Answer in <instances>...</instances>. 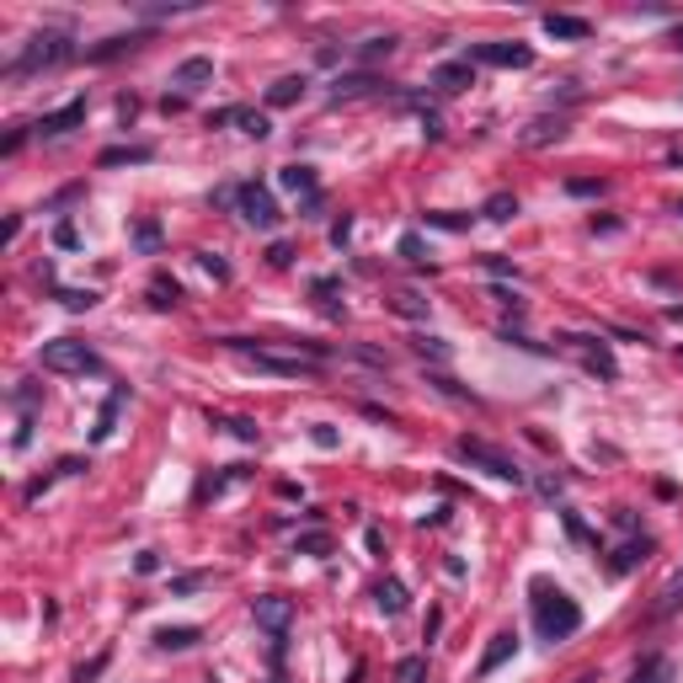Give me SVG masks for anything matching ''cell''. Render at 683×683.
Wrapping results in <instances>:
<instances>
[{"label":"cell","instance_id":"obj_1","mask_svg":"<svg viewBox=\"0 0 683 683\" xmlns=\"http://www.w3.org/2000/svg\"><path fill=\"white\" fill-rule=\"evenodd\" d=\"M534 630H540L545 641H571V635L582 630L577 598L560 593V587H551V582H534Z\"/></svg>","mask_w":683,"mask_h":683},{"label":"cell","instance_id":"obj_2","mask_svg":"<svg viewBox=\"0 0 683 683\" xmlns=\"http://www.w3.org/2000/svg\"><path fill=\"white\" fill-rule=\"evenodd\" d=\"M225 347H236V353H246L256 369L267 374H283V379H305V374L320 369V358L315 353H278V347H256V342H246V337H230Z\"/></svg>","mask_w":683,"mask_h":683},{"label":"cell","instance_id":"obj_3","mask_svg":"<svg viewBox=\"0 0 683 683\" xmlns=\"http://www.w3.org/2000/svg\"><path fill=\"white\" fill-rule=\"evenodd\" d=\"M69 54H75V49H69V38H64V33H54V27H49V33H33V38L22 43V54L11 60V75H33V69H54V64H64Z\"/></svg>","mask_w":683,"mask_h":683},{"label":"cell","instance_id":"obj_4","mask_svg":"<svg viewBox=\"0 0 683 683\" xmlns=\"http://www.w3.org/2000/svg\"><path fill=\"white\" fill-rule=\"evenodd\" d=\"M43 369L49 374H102V358L86 347V342H75V337H54V342H43Z\"/></svg>","mask_w":683,"mask_h":683},{"label":"cell","instance_id":"obj_5","mask_svg":"<svg viewBox=\"0 0 683 683\" xmlns=\"http://www.w3.org/2000/svg\"><path fill=\"white\" fill-rule=\"evenodd\" d=\"M454 454H459V459H470V465H481V470H486V476H497V481H513V486L523 481L518 459H507L502 448L481 443V438H459V443H454Z\"/></svg>","mask_w":683,"mask_h":683},{"label":"cell","instance_id":"obj_6","mask_svg":"<svg viewBox=\"0 0 683 683\" xmlns=\"http://www.w3.org/2000/svg\"><path fill=\"white\" fill-rule=\"evenodd\" d=\"M236 208H241V219H246L251 230H273L283 214H278V203H273V192L262 182H241L236 187Z\"/></svg>","mask_w":683,"mask_h":683},{"label":"cell","instance_id":"obj_7","mask_svg":"<svg viewBox=\"0 0 683 683\" xmlns=\"http://www.w3.org/2000/svg\"><path fill=\"white\" fill-rule=\"evenodd\" d=\"M470 64H492V69H529V64H534V49H529V43H476V49H470Z\"/></svg>","mask_w":683,"mask_h":683},{"label":"cell","instance_id":"obj_8","mask_svg":"<svg viewBox=\"0 0 683 683\" xmlns=\"http://www.w3.org/2000/svg\"><path fill=\"white\" fill-rule=\"evenodd\" d=\"M251 615H256L262 630H273V641H283V630H289V620H294V604H289V598H278V593H267V598H256V604H251Z\"/></svg>","mask_w":683,"mask_h":683},{"label":"cell","instance_id":"obj_9","mask_svg":"<svg viewBox=\"0 0 683 683\" xmlns=\"http://www.w3.org/2000/svg\"><path fill=\"white\" fill-rule=\"evenodd\" d=\"M80 124H86V102L75 97V102H64L60 113H43V118L33 124V134H38V139H60V134H69V128H80Z\"/></svg>","mask_w":683,"mask_h":683},{"label":"cell","instance_id":"obj_10","mask_svg":"<svg viewBox=\"0 0 683 683\" xmlns=\"http://www.w3.org/2000/svg\"><path fill=\"white\" fill-rule=\"evenodd\" d=\"M433 86L443 97H454V91H465V86H476V64L470 60H448L433 69Z\"/></svg>","mask_w":683,"mask_h":683},{"label":"cell","instance_id":"obj_11","mask_svg":"<svg viewBox=\"0 0 683 683\" xmlns=\"http://www.w3.org/2000/svg\"><path fill=\"white\" fill-rule=\"evenodd\" d=\"M566 342H577V347H582V358H587V369H593V374H604V379H615V374H620L615 353H609L598 337H566Z\"/></svg>","mask_w":683,"mask_h":683},{"label":"cell","instance_id":"obj_12","mask_svg":"<svg viewBox=\"0 0 683 683\" xmlns=\"http://www.w3.org/2000/svg\"><path fill=\"white\" fill-rule=\"evenodd\" d=\"M507 657H518V635L513 630H502V635H492V646H486V657H481V668H476V679H492Z\"/></svg>","mask_w":683,"mask_h":683},{"label":"cell","instance_id":"obj_13","mask_svg":"<svg viewBox=\"0 0 683 683\" xmlns=\"http://www.w3.org/2000/svg\"><path fill=\"white\" fill-rule=\"evenodd\" d=\"M208 124H241V134H251V139H267V134H273V124H267L262 113H246V107H219Z\"/></svg>","mask_w":683,"mask_h":683},{"label":"cell","instance_id":"obj_14","mask_svg":"<svg viewBox=\"0 0 683 683\" xmlns=\"http://www.w3.org/2000/svg\"><path fill=\"white\" fill-rule=\"evenodd\" d=\"M374 604H379V615L395 620V615H406V587H401L395 577H384V582L374 587Z\"/></svg>","mask_w":683,"mask_h":683},{"label":"cell","instance_id":"obj_15","mask_svg":"<svg viewBox=\"0 0 683 683\" xmlns=\"http://www.w3.org/2000/svg\"><path fill=\"white\" fill-rule=\"evenodd\" d=\"M203 80H214V60H203V54H198V60H182L172 69V86H187V91L203 86Z\"/></svg>","mask_w":683,"mask_h":683},{"label":"cell","instance_id":"obj_16","mask_svg":"<svg viewBox=\"0 0 683 683\" xmlns=\"http://www.w3.org/2000/svg\"><path fill=\"white\" fill-rule=\"evenodd\" d=\"M545 33H551V38H566V43H582L593 27H587L582 16H556V11H551V16H545Z\"/></svg>","mask_w":683,"mask_h":683},{"label":"cell","instance_id":"obj_17","mask_svg":"<svg viewBox=\"0 0 683 683\" xmlns=\"http://www.w3.org/2000/svg\"><path fill=\"white\" fill-rule=\"evenodd\" d=\"M300 97H305V75H283V80L267 86V107H289V102H300Z\"/></svg>","mask_w":683,"mask_h":683},{"label":"cell","instance_id":"obj_18","mask_svg":"<svg viewBox=\"0 0 683 683\" xmlns=\"http://www.w3.org/2000/svg\"><path fill=\"white\" fill-rule=\"evenodd\" d=\"M278 187H289V192H300L305 203H311L315 192H320V187H315V172H311V166H283V172H278Z\"/></svg>","mask_w":683,"mask_h":683},{"label":"cell","instance_id":"obj_19","mask_svg":"<svg viewBox=\"0 0 683 683\" xmlns=\"http://www.w3.org/2000/svg\"><path fill=\"white\" fill-rule=\"evenodd\" d=\"M384 80H374V75H342L337 80V91H331V102H353V97H369V91H379Z\"/></svg>","mask_w":683,"mask_h":683},{"label":"cell","instance_id":"obj_20","mask_svg":"<svg viewBox=\"0 0 683 683\" xmlns=\"http://www.w3.org/2000/svg\"><path fill=\"white\" fill-rule=\"evenodd\" d=\"M646 551H652V540H630V545H620V551H615V560H609V571H615V577L635 571V566L646 560Z\"/></svg>","mask_w":683,"mask_h":683},{"label":"cell","instance_id":"obj_21","mask_svg":"<svg viewBox=\"0 0 683 683\" xmlns=\"http://www.w3.org/2000/svg\"><path fill=\"white\" fill-rule=\"evenodd\" d=\"M192 641H198V624H177V630L166 624V630H155V646H161V652H187Z\"/></svg>","mask_w":683,"mask_h":683},{"label":"cell","instance_id":"obj_22","mask_svg":"<svg viewBox=\"0 0 683 683\" xmlns=\"http://www.w3.org/2000/svg\"><path fill=\"white\" fill-rule=\"evenodd\" d=\"M139 161H150V144H118V150H102L97 166H139Z\"/></svg>","mask_w":683,"mask_h":683},{"label":"cell","instance_id":"obj_23","mask_svg":"<svg viewBox=\"0 0 683 683\" xmlns=\"http://www.w3.org/2000/svg\"><path fill=\"white\" fill-rule=\"evenodd\" d=\"M630 683H673V662H668V657H646Z\"/></svg>","mask_w":683,"mask_h":683},{"label":"cell","instance_id":"obj_24","mask_svg":"<svg viewBox=\"0 0 683 683\" xmlns=\"http://www.w3.org/2000/svg\"><path fill=\"white\" fill-rule=\"evenodd\" d=\"M150 305H155V311H177V305H182V289H177L172 278H155V283H150Z\"/></svg>","mask_w":683,"mask_h":683},{"label":"cell","instance_id":"obj_25","mask_svg":"<svg viewBox=\"0 0 683 683\" xmlns=\"http://www.w3.org/2000/svg\"><path fill=\"white\" fill-rule=\"evenodd\" d=\"M486 219H497V225H507L513 214H518V198L513 192H497V198H486V208H481Z\"/></svg>","mask_w":683,"mask_h":683},{"label":"cell","instance_id":"obj_26","mask_svg":"<svg viewBox=\"0 0 683 683\" xmlns=\"http://www.w3.org/2000/svg\"><path fill=\"white\" fill-rule=\"evenodd\" d=\"M144 43V33H128V38H107L102 49H91V60H118L124 49H139Z\"/></svg>","mask_w":683,"mask_h":683},{"label":"cell","instance_id":"obj_27","mask_svg":"<svg viewBox=\"0 0 683 683\" xmlns=\"http://www.w3.org/2000/svg\"><path fill=\"white\" fill-rule=\"evenodd\" d=\"M395 683H428V657H406V662H395Z\"/></svg>","mask_w":683,"mask_h":683},{"label":"cell","instance_id":"obj_28","mask_svg":"<svg viewBox=\"0 0 683 683\" xmlns=\"http://www.w3.org/2000/svg\"><path fill=\"white\" fill-rule=\"evenodd\" d=\"M134 246H139V251H161V225H155V219H139V225H134Z\"/></svg>","mask_w":683,"mask_h":683},{"label":"cell","instance_id":"obj_29","mask_svg":"<svg viewBox=\"0 0 683 683\" xmlns=\"http://www.w3.org/2000/svg\"><path fill=\"white\" fill-rule=\"evenodd\" d=\"M60 305L64 311H91L97 294H91V289H60Z\"/></svg>","mask_w":683,"mask_h":683},{"label":"cell","instance_id":"obj_30","mask_svg":"<svg viewBox=\"0 0 683 683\" xmlns=\"http://www.w3.org/2000/svg\"><path fill=\"white\" fill-rule=\"evenodd\" d=\"M560 134H566V124H551V118H540V124L529 128V144H551V139H560Z\"/></svg>","mask_w":683,"mask_h":683},{"label":"cell","instance_id":"obj_31","mask_svg":"<svg viewBox=\"0 0 683 683\" xmlns=\"http://www.w3.org/2000/svg\"><path fill=\"white\" fill-rule=\"evenodd\" d=\"M379 54H395V38L384 33V38H369L364 49H358V60H379Z\"/></svg>","mask_w":683,"mask_h":683},{"label":"cell","instance_id":"obj_32","mask_svg":"<svg viewBox=\"0 0 683 683\" xmlns=\"http://www.w3.org/2000/svg\"><path fill=\"white\" fill-rule=\"evenodd\" d=\"M315 300L337 315V278H315Z\"/></svg>","mask_w":683,"mask_h":683},{"label":"cell","instance_id":"obj_33","mask_svg":"<svg viewBox=\"0 0 683 683\" xmlns=\"http://www.w3.org/2000/svg\"><path fill=\"white\" fill-rule=\"evenodd\" d=\"M198 262H203V273H214L219 283H230V267H225V262H219L214 251H198Z\"/></svg>","mask_w":683,"mask_h":683},{"label":"cell","instance_id":"obj_34","mask_svg":"<svg viewBox=\"0 0 683 683\" xmlns=\"http://www.w3.org/2000/svg\"><path fill=\"white\" fill-rule=\"evenodd\" d=\"M401 256H406V262H428V246H422V236H401Z\"/></svg>","mask_w":683,"mask_h":683},{"label":"cell","instance_id":"obj_35","mask_svg":"<svg viewBox=\"0 0 683 683\" xmlns=\"http://www.w3.org/2000/svg\"><path fill=\"white\" fill-rule=\"evenodd\" d=\"M673 609H683V577H679V582H673V587H668V593H662V604H657V615H673Z\"/></svg>","mask_w":683,"mask_h":683},{"label":"cell","instance_id":"obj_36","mask_svg":"<svg viewBox=\"0 0 683 683\" xmlns=\"http://www.w3.org/2000/svg\"><path fill=\"white\" fill-rule=\"evenodd\" d=\"M225 428H230V433L241 438V443H256V422H251V417H230Z\"/></svg>","mask_w":683,"mask_h":683},{"label":"cell","instance_id":"obj_37","mask_svg":"<svg viewBox=\"0 0 683 683\" xmlns=\"http://www.w3.org/2000/svg\"><path fill=\"white\" fill-rule=\"evenodd\" d=\"M267 262H273V267H289V262H294V246H289V241H273V246H267Z\"/></svg>","mask_w":683,"mask_h":683},{"label":"cell","instance_id":"obj_38","mask_svg":"<svg viewBox=\"0 0 683 683\" xmlns=\"http://www.w3.org/2000/svg\"><path fill=\"white\" fill-rule=\"evenodd\" d=\"M390 305H395V311H401V315H428V305H422L417 294H395Z\"/></svg>","mask_w":683,"mask_h":683},{"label":"cell","instance_id":"obj_39","mask_svg":"<svg viewBox=\"0 0 683 683\" xmlns=\"http://www.w3.org/2000/svg\"><path fill=\"white\" fill-rule=\"evenodd\" d=\"M428 225H438V230H470V219H459V214H428Z\"/></svg>","mask_w":683,"mask_h":683},{"label":"cell","instance_id":"obj_40","mask_svg":"<svg viewBox=\"0 0 683 683\" xmlns=\"http://www.w3.org/2000/svg\"><path fill=\"white\" fill-rule=\"evenodd\" d=\"M203 582H208V571H187V577L172 582V593H192V587H203Z\"/></svg>","mask_w":683,"mask_h":683},{"label":"cell","instance_id":"obj_41","mask_svg":"<svg viewBox=\"0 0 683 683\" xmlns=\"http://www.w3.org/2000/svg\"><path fill=\"white\" fill-rule=\"evenodd\" d=\"M300 551H305V556H326V551H331V540H326V534H305V540H300Z\"/></svg>","mask_w":683,"mask_h":683},{"label":"cell","instance_id":"obj_42","mask_svg":"<svg viewBox=\"0 0 683 683\" xmlns=\"http://www.w3.org/2000/svg\"><path fill=\"white\" fill-rule=\"evenodd\" d=\"M311 438L320 443V448H337V428H326V422H315V428H311Z\"/></svg>","mask_w":683,"mask_h":683},{"label":"cell","instance_id":"obj_43","mask_svg":"<svg viewBox=\"0 0 683 683\" xmlns=\"http://www.w3.org/2000/svg\"><path fill=\"white\" fill-rule=\"evenodd\" d=\"M417 353H433V358H448V347L438 337H417Z\"/></svg>","mask_w":683,"mask_h":683},{"label":"cell","instance_id":"obj_44","mask_svg":"<svg viewBox=\"0 0 683 683\" xmlns=\"http://www.w3.org/2000/svg\"><path fill=\"white\" fill-rule=\"evenodd\" d=\"M347 236H353V219H347V214H342V219H337V225H331V246H342V241H347Z\"/></svg>","mask_w":683,"mask_h":683},{"label":"cell","instance_id":"obj_45","mask_svg":"<svg viewBox=\"0 0 683 683\" xmlns=\"http://www.w3.org/2000/svg\"><path fill=\"white\" fill-rule=\"evenodd\" d=\"M54 241H60L64 251H75V246H80V236H75V225H60V230H54Z\"/></svg>","mask_w":683,"mask_h":683},{"label":"cell","instance_id":"obj_46","mask_svg":"<svg viewBox=\"0 0 683 683\" xmlns=\"http://www.w3.org/2000/svg\"><path fill=\"white\" fill-rule=\"evenodd\" d=\"M102 668H107V657H97V662H86V668L75 673V683H91V679H97V673H102Z\"/></svg>","mask_w":683,"mask_h":683},{"label":"cell","instance_id":"obj_47","mask_svg":"<svg viewBox=\"0 0 683 683\" xmlns=\"http://www.w3.org/2000/svg\"><path fill=\"white\" fill-rule=\"evenodd\" d=\"M134 566H139V577H150V571H155V566H161V556H155V551H144V556L134 560Z\"/></svg>","mask_w":683,"mask_h":683},{"label":"cell","instance_id":"obj_48","mask_svg":"<svg viewBox=\"0 0 683 683\" xmlns=\"http://www.w3.org/2000/svg\"><path fill=\"white\" fill-rule=\"evenodd\" d=\"M566 192H577V198H593V192H604V182H571Z\"/></svg>","mask_w":683,"mask_h":683},{"label":"cell","instance_id":"obj_49","mask_svg":"<svg viewBox=\"0 0 683 683\" xmlns=\"http://www.w3.org/2000/svg\"><path fill=\"white\" fill-rule=\"evenodd\" d=\"M673 49H683V27H679V33H673Z\"/></svg>","mask_w":683,"mask_h":683},{"label":"cell","instance_id":"obj_50","mask_svg":"<svg viewBox=\"0 0 683 683\" xmlns=\"http://www.w3.org/2000/svg\"><path fill=\"white\" fill-rule=\"evenodd\" d=\"M679 214H683V203H679Z\"/></svg>","mask_w":683,"mask_h":683}]
</instances>
